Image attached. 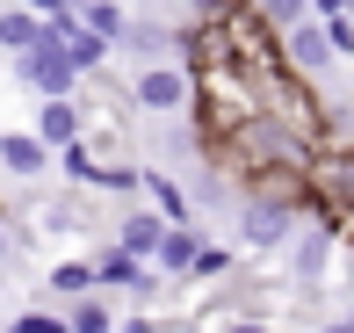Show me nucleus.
I'll return each instance as SVG.
<instances>
[{
    "label": "nucleus",
    "instance_id": "nucleus-1",
    "mask_svg": "<svg viewBox=\"0 0 354 333\" xmlns=\"http://www.w3.org/2000/svg\"><path fill=\"white\" fill-rule=\"evenodd\" d=\"M15 232H29V240H94L102 232V210H94V188H58V196H29L22 217H15Z\"/></svg>",
    "mask_w": 354,
    "mask_h": 333
},
{
    "label": "nucleus",
    "instance_id": "nucleus-2",
    "mask_svg": "<svg viewBox=\"0 0 354 333\" xmlns=\"http://www.w3.org/2000/svg\"><path fill=\"white\" fill-rule=\"evenodd\" d=\"M304 196H311V217H326V225L354 210V138H326L304 160Z\"/></svg>",
    "mask_w": 354,
    "mask_h": 333
},
{
    "label": "nucleus",
    "instance_id": "nucleus-3",
    "mask_svg": "<svg viewBox=\"0 0 354 333\" xmlns=\"http://www.w3.org/2000/svg\"><path fill=\"white\" fill-rule=\"evenodd\" d=\"M333 261H340V232H333L326 217H304L297 240L282 246V282H289L297 297H311V290H326Z\"/></svg>",
    "mask_w": 354,
    "mask_h": 333
},
{
    "label": "nucleus",
    "instance_id": "nucleus-4",
    "mask_svg": "<svg viewBox=\"0 0 354 333\" xmlns=\"http://www.w3.org/2000/svg\"><path fill=\"white\" fill-rule=\"evenodd\" d=\"M131 102H138V116H188L196 80H188L181 58H159V66H138L131 73Z\"/></svg>",
    "mask_w": 354,
    "mask_h": 333
},
{
    "label": "nucleus",
    "instance_id": "nucleus-5",
    "mask_svg": "<svg viewBox=\"0 0 354 333\" xmlns=\"http://www.w3.org/2000/svg\"><path fill=\"white\" fill-rule=\"evenodd\" d=\"M282 66L289 73H304V80H326L333 66H340V51H333V37H326V22H297V29H282Z\"/></svg>",
    "mask_w": 354,
    "mask_h": 333
},
{
    "label": "nucleus",
    "instance_id": "nucleus-6",
    "mask_svg": "<svg viewBox=\"0 0 354 333\" xmlns=\"http://www.w3.org/2000/svg\"><path fill=\"white\" fill-rule=\"evenodd\" d=\"M51 160H58V152L44 145L37 131H0V174H15L22 188H37L44 174H51Z\"/></svg>",
    "mask_w": 354,
    "mask_h": 333
},
{
    "label": "nucleus",
    "instance_id": "nucleus-7",
    "mask_svg": "<svg viewBox=\"0 0 354 333\" xmlns=\"http://www.w3.org/2000/svg\"><path fill=\"white\" fill-rule=\"evenodd\" d=\"M196 253H203V232H196V225H167L145 268H159L167 282H188V276H196Z\"/></svg>",
    "mask_w": 354,
    "mask_h": 333
},
{
    "label": "nucleus",
    "instance_id": "nucleus-8",
    "mask_svg": "<svg viewBox=\"0 0 354 333\" xmlns=\"http://www.w3.org/2000/svg\"><path fill=\"white\" fill-rule=\"evenodd\" d=\"M29 131L44 138L51 152H66V145H80V131H87V116H80V94H58V102H44L37 109V123Z\"/></svg>",
    "mask_w": 354,
    "mask_h": 333
},
{
    "label": "nucleus",
    "instance_id": "nucleus-9",
    "mask_svg": "<svg viewBox=\"0 0 354 333\" xmlns=\"http://www.w3.org/2000/svg\"><path fill=\"white\" fill-rule=\"evenodd\" d=\"M123 51H138L145 66H159V58H181V29L152 22V15H131V29H123Z\"/></svg>",
    "mask_w": 354,
    "mask_h": 333
},
{
    "label": "nucleus",
    "instance_id": "nucleus-10",
    "mask_svg": "<svg viewBox=\"0 0 354 333\" xmlns=\"http://www.w3.org/2000/svg\"><path fill=\"white\" fill-rule=\"evenodd\" d=\"M138 282H145V261H138V253H123L116 240L94 246V290H123V297H131Z\"/></svg>",
    "mask_w": 354,
    "mask_h": 333
},
{
    "label": "nucleus",
    "instance_id": "nucleus-11",
    "mask_svg": "<svg viewBox=\"0 0 354 333\" xmlns=\"http://www.w3.org/2000/svg\"><path fill=\"white\" fill-rule=\"evenodd\" d=\"M159 232H167V217H159V210H116V225H109V240H116L123 253H138V261H152Z\"/></svg>",
    "mask_w": 354,
    "mask_h": 333
},
{
    "label": "nucleus",
    "instance_id": "nucleus-12",
    "mask_svg": "<svg viewBox=\"0 0 354 333\" xmlns=\"http://www.w3.org/2000/svg\"><path fill=\"white\" fill-rule=\"evenodd\" d=\"M37 37H44V15H37V8H22V0H0V58L37 51Z\"/></svg>",
    "mask_w": 354,
    "mask_h": 333
},
{
    "label": "nucleus",
    "instance_id": "nucleus-13",
    "mask_svg": "<svg viewBox=\"0 0 354 333\" xmlns=\"http://www.w3.org/2000/svg\"><path fill=\"white\" fill-rule=\"evenodd\" d=\"M145 203H152L159 217H167V225H196V196H188L181 181H174V174H152L145 167V188H138Z\"/></svg>",
    "mask_w": 354,
    "mask_h": 333
},
{
    "label": "nucleus",
    "instance_id": "nucleus-14",
    "mask_svg": "<svg viewBox=\"0 0 354 333\" xmlns=\"http://www.w3.org/2000/svg\"><path fill=\"white\" fill-rule=\"evenodd\" d=\"M123 312L109 305V290H87V297H66V326L73 333H116Z\"/></svg>",
    "mask_w": 354,
    "mask_h": 333
},
{
    "label": "nucleus",
    "instance_id": "nucleus-15",
    "mask_svg": "<svg viewBox=\"0 0 354 333\" xmlns=\"http://www.w3.org/2000/svg\"><path fill=\"white\" fill-rule=\"evenodd\" d=\"M73 15H80V29H94L102 44H116V51H123V29H131L123 0H73Z\"/></svg>",
    "mask_w": 354,
    "mask_h": 333
},
{
    "label": "nucleus",
    "instance_id": "nucleus-16",
    "mask_svg": "<svg viewBox=\"0 0 354 333\" xmlns=\"http://www.w3.org/2000/svg\"><path fill=\"white\" fill-rule=\"evenodd\" d=\"M44 290H51V297H87V290H94V261H80V253H58V261L44 268Z\"/></svg>",
    "mask_w": 354,
    "mask_h": 333
},
{
    "label": "nucleus",
    "instance_id": "nucleus-17",
    "mask_svg": "<svg viewBox=\"0 0 354 333\" xmlns=\"http://www.w3.org/2000/svg\"><path fill=\"white\" fill-rule=\"evenodd\" d=\"M66 58H73V66L80 73H102V66H116V44H102V37H94V29H66Z\"/></svg>",
    "mask_w": 354,
    "mask_h": 333
},
{
    "label": "nucleus",
    "instance_id": "nucleus-18",
    "mask_svg": "<svg viewBox=\"0 0 354 333\" xmlns=\"http://www.w3.org/2000/svg\"><path fill=\"white\" fill-rule=\"evenodd\" d=\"M253 15H261V22L275 29V37H282V29H297V22H311V0H253Z\"/></svg>",
    "mask_w": 354,
    "mask_h": 333
},
{
    "label": "nucleus",
    "instance_id": "nucleus-19",
    "mask_svg": "<svg viewBox=\"0 0 354 333\" xmlns=\"http://www.w3.org/2000/svg\"><path fill=\"white\" fill-rule=\"evenodd\" d=\"M8 333H73V326H66V312H15Z\"/></svg>",
    "mask_w": 354,
    "mask_h": 333
},
{
    "label": "nucleus",
    "instance_id": "nucleus-20",
    "mask_svg": "<svg viewBox=\"0 0 354 333\" xmlns=\"http://www.w3.org/2000/svg\"><path fill=\"white\" fill-rule=\"evenodd\" d=\"M253 0H188V15L196 22H232V15H246Z\"/></svg>",
    "mask_w": 354,
    "mask_h": 333
},
{
    "label": "nucleus",
    "instance_id": "nucleus-21",
    "mask_svg": "<svg viewBox=\"0 0 354 333\" xmlns=\"http://www.w3.org/2000/svg\"><path fill=\"white\" fill-rule=\"evenodd\" d=\"M318 22H326L333 51H340V58H354V15H318Z\"/></svg>",
    "mask_w": 354,
    "mask_h": 333
},
{
    "label": "nucleus",
    "instance_id": "nucleus-22",
    "mask_svg": "<svg viewBox=\"0 0 354 333\" xmlns=\"http://www.w3.org/2000/svg\"><path fill=\"white\" fill-rule=\"evenodd\" d=\"M15 253H22V232H15V217L0 210V276H8V268H15Z\"/></svg>",
    "mask_w": 354,
    "mask_h": 333
}]
</instances>
